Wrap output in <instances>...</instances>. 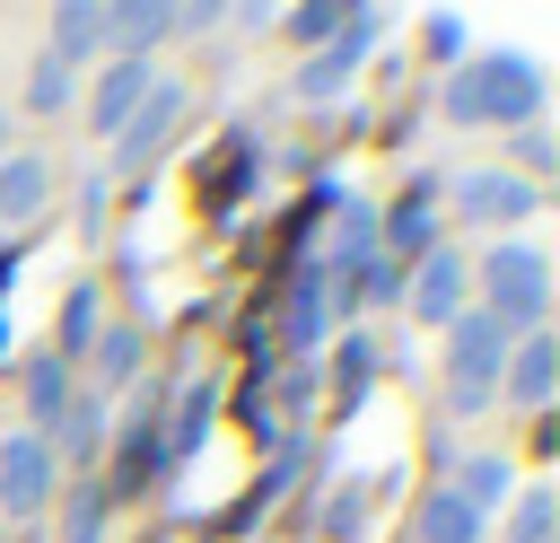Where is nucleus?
I'll return each mask as SVG.
<instances>
[{"label": "nucleus", "instance_id": "15", "mask_svg": "<svg viewBox=\"0 0 560 543\" xmlns=\"http://www.w3.org/2000/svg\"><path fill=\"white\" fill-rule=\"evenodd\" d=\"M44 201H52V166L35 149H9L0 158V228H26Z\"/></svg>", "mask_w": 560, "mask_h": 543}, {"label": "nucleus", "instance_id": "8", "mask_svg": "<svg viewBox=\"0 0 560 543\" xmlns=\"http://www.w3.org/2000/svg\"><path fill=\"white\" fill-rule=\"evenodd\" d=\"M464 298H472V254H455V245H429V254L411 263V280H402L411 324H455Z\"/></svg>", "mask_w": 560, "mask_h": 543}, {"label": "nucleus", "instance_id": "5", "mask_svg": "<svg viewBox=\"0 0 560 543\" xmlns=\"http://www.w3.org/2000/svg\"><path fill=\"white\" fill-rule=\"evenodd\" d=\"M158 473H166V394H140L122 412V429H114V482H105V499H140Z\"/></svg>", "mask_w": 560, "mask_h": 543}, {"label": "nucleus", "instance_id": "13", "mask_svg": "<svg viewBox=\"0 0 560 543\" xmlns=\"http://www.w3.org/2000/svg\"><path fill=\"white\" fill-rule=\"evenodd\" d=\"M551 385H560V342H551V333H516V350H508V368H499V394L525 403V412H542Z\"/></svg>", "mask_w": 560, "mask_h": 543}, {"label": "nucleus", "instance_id": "1", "mask_svg": "<svg viewBox=\"0 0 560 543\" xmlns=\"http://www.w3.org/2000/svg\"><path fill=\"white\" fill-rule=\"evenodd\" d=\"M438 105H446V123H490V131H525L534 114H542V70L525 61V53H464L455 70H446V88H438Z\"/></svg>", "mask_w": 560, "mask_h": 543}, {"label": "nucleus", "instance_id": "2", "mask_svg": "<svg viewBox=\"0 0 560 543\" xmlns=\"http://www.w3.org/2000/svg\"><path fill=\"white\" fill-rule=\"evenodd\" d=\"M472 289H481V315H499L508 333H542V315H551V254L525 245V236H499L490 254H472Z\"/></svg>", "mask_w": 560, "mask_h": 543}, {"label": "nucleus", "instance_id": "29", "mask_svg": "<svg viewBox=\"0 0 560 543\" xmlns=\"http://www.w3.org/2000/svg\"><path fill=\"white\" fill-rule=\"evenodd\" d=\"M105 534V482H79L70 490V543H96Z\"/></svg>", "mask_w": 560, "mask_h": 543}, {"label": "nucleus", "instance_id": "6", "mask_svg": "<svg viewBox=\"0 0 560 543\" xmlns=\"http://www.w3.org/2000/svg\"><path fill=\"white\" fill-rule=\"evenodd\" d=\"M446 210H455L464 228H516V219L542 210V184H525L516 166H481V175H455Z\"/></svg>", "mask_w": 560, "mask_h": 543}, {"label": "nucleus", "instance_id": "25", "mask_svg": "<svg viewBox=\"0 0 560 543\" xmlns=\"http://www.w3.org/2000/svg\"><path fill=\"white\" fill-rule=\"evenodd\" d=\"M368 377H376V342L350 324V342L332 350V385H341V403H359V394H368Z\"/></svg>", "mask_w": 560, "mask_h": 543}, {"label": "nucleus", "instance_id": "23", "mask_svg": "<svg viewBox=\"0 0 560 543\" xmlns=\"http://www.w3.org/2000/svg\"><path fill=\"white\" fill-rule=\"evenodd\" d=\"M420 543H481V517H472L455 490H429V499H420Z\"/></svg>", "mask_w": 560, "mask_h": 543}, {"label": "nucleus", "instance_id": "16", "mask_svg": "<svg viewBox=\"0 0 560 543\" xmlns=\"http://www.w3.org/2000/svg\"><path fill=\"white\" fill-rule=\"evenodd\" d=\"M96 333H105V289H96V280H70V289H61V333H52V359H61V368H79Z\"/></svg>", "mask_w": 560, "mask_h": 543}, {"label": "nucleus", "instance_id": "30", "mask_svg": "<svg viewBox=\"0 0 560 543\" xmlns=\"http://www.w3.org/2000/svg\"><path fill=\"white\" fill-rule=\"evenodd\" d=\"M18 263H26V254L0 236V342H9V289H18Z\"/></svg>", "mask_w": 560, "mask_h": 543}, {"label": "nucleus", "instance_id": "14", "mask_svg": "<svg viewBox=\"0 0 560 543\" xmlns=\"http://www.w3.org/2000/svg\"><path fill=\"white\" fill-rule=\"evenodd\" d=\"M105 44H114V0H70V9H52V44H44L52 61L79 70V61L105 53Z\"/></svg>", "mask_w": 560, "mask_h": 543}, {"label": "nucleus", "instance_id": "7", "mask_svg": "<svg viewBox=\"0 0 560 543\" xmlns=\"http://www.w3.org/2000/svg\"><path fill=\"white\" fill-rule=\"evenodd\" d=\"M184 105H192V96H184V88H175V79H158V88H149V96H140V114H131V123H122V131H114V166H122V175H131V184H140V175H149V166H158V149H166V140H175V131H184Z\"/></svg>", "mask_w": 560, "mask_h": 543}, {"label": "nucleus", "instance_id": "24", "mask_svg": "<svg viewBox=\"0 0 560 543\" xmlns=\"http://www.w3.org/2000/svg\"><path fill=\"white\" fill-rule=\"evenodd\" d=\"M508 543H560V499L534 482V490H516V517H508Z\"/></svg>", "mask_w": 560, "mask_h": 543}, {"label": "nucleus", "instance_id": "28", "mask_svg": "<svg viewBox=\"0 0 560 543\" xmlns=\"http://www.w3.org/2000/svg\"><path fill=\"white\" fill-rule=\"evenodd\" d=\"M359 525H368V490H332V508H324V543H359Z\"/></svg>", "mask_w": 560, "mask_h": 543}, {"label": "nucleus", "instance_id": "21", "mask_svg": "<svg viewBox=\"0 0 560 543\" xmlns=\"http://www.w3.org/2000/svg\"><path fill=\"white\" fill-rule=\"evenodd\" d=\"M70 394H79L70 368H61L52 350H35V359H26V412H35V438H52V420L70 412Z\"/></svg>", "mask_w": 560, "mask_h": 543}, {"label": "nucleus", "instance_id": "18", "mask_svg": "<svg viewBox=\"0 0 560 543\" xmlns=\"http://www.w3.org/2000/svg\"><path fill=\"white\" fill-rule=\"evenodd\" d=\"M175 26H184V18H175L166 0H122V9H114V53L149 61V53H158V44L175 35Z\"/></svg>", "mask_w": 560, "mask_h": 543}, {"label": "nucleus", "instance_id": "19", "mask_svg": "<svg viewBox=\"0 0 560 543\" xmlns=\"http://www.w3.org/2000/svg\"><path fill=\"white\" fill-rule=\"evenodd\" d=\"M140 350H149V342H140V324H105V333L88 342V359H96V403H105V394H122V385L140 377Z\"/></svg>", "mask_w": 560, "mask_h": 543}, {"label": "nucleus", "instance_id": "22", "mask_svg": "<svg viewBox=\"0 0 560 543\" xmlns=\"http://www.w3.org/2000/svg\"><path fill=\"white\" fill-rule=\"evenodd\" d=\"M70 96H79V70L70 61H52V53H35V70H26V114H70Z\"/></svg>", "mask_w": 560, "mask_h": 543}, {"label": "nucleus", "instance_id": "4", "mask_svg": "<svg viewBox=\"0 0 560 543\" xmlns=\"http://www.w3.org/2000/svg\"><path fill=\"white\" fill-rule=\"evenodd\" d=\"M376 26H385V9H368V0H359V9L341 18V35H332L324 53H306V61H298L289 96H298V105H332V96H341V88L368 70V53H376Z\"/></svg>", "mask_w": 560, "mask_h": 543}, {"label": "nucleus", "instance_id": "3", "mask_svg": "<svg viewBox=\"0 0 560 543\" xmlns=\"http://www.w3.org/2000/svg\"><path fill=\"white\" fill-rule=\"evenodd\" d=\"M508 350H516V333H508L499 315H481V307H464V315L446 324V412H455V420H472V412L499 403Z\"/></svg>", "mask_w": 560, "mask_h": 543}, {"label": "nucleus", "instance_id": "12", "mask_svg": "<svg viewBox=\"0 0 560 543\" xmlns=\"http://www.w3.org/2000/svg\"><path fill=\"white\" fill-rule=\"evenodd\" d=\"M149 88H158V70H149V61H131V53H114V61L96 70V88H88V131H105V140H114V131L140 114V96H149Z\"/></svg>", "mask_w": 560, "mask_h": 543}, {"label": "nucleus", "instance_id": "11", "mask_svg": "<svg viewBox=\"0 0 560 543\" xmlns=\"http://www.w3.org/2000/svg\"><path fill=\"white\" fill-rule=\"evenodd\" d=\"M332 324H341V315H332V298H324V272H315V254H298V263H289V298H280V342L306 359V350H324Z\"/></svg>", "mask_w": 560, "mask_h": 543}, {"label": "nucleus", "instance_id": "20", "mask_svg": "<svg viewBox=\"0 0 560 543\" xmlns=\"http://www.w3.org/2000/svg\"><path fill=\"white\" fill-rule=\"evenodd\" d=\"M508 490H516V464H508L499 447H481V455H464V473H455V499H464V508H472L481 525H490V508H499Z\"/></svg>", "mask_w": 560, "mask_h": 543}, {"label": "nucleus", "instance_id": "9", "mask_svg": "<svg viewBox=\"0 0 560 543\" xmlns=\"http://www.w3.org/2000/svg\"><path fill=\"white\" fill-rule=\"evenodd\" d=\"M52 482H61V464H52V447L35 438V429H9L0 438V517H44V499H52Z\"/></svg>", "mask_w": 560, "mask_h": 543}, {"label": "nucleus", "instance_id": "27", "mask_svg": "<svg viewBox=\"0 0 560 543\" xmlns=\"http://www.w3.org/2000/svg\"><path fill=\"white\" fill-rule=\"evenodd\" d=\"M420 53L455 70V61H464V18H455V9H429V18H420Z\"/></svg>", "mask_w": 560, "mask_h": 543}, {"label": "nucleus", "instance_id": "17", "mask_svg": "<svg viewBox=\"0 0 560 543\" xmlns=\"http://www.w3.org/2000/svg\"><path fill=\"white\" fill-rule=\"evenodd\" d=\"M210 403H219V385H201V377L166 394V473H175V464L201 447V429H210Z\"/></svg>", "mask_w": 560, "mask_h": 543}, {"label": "nucleus", "instance_id": "26", "mask_svg": "<svg viewBox=\"0 0 560 543\" xmlns=\"http://www.w3.org/2000/svg\"><path fill=\"white\" fill-rule=\"evenodd\" d=\"M341 18H350V9H332V0H306V9H289L280 26H289V44H315V53H324V44L341 35Z\"/></svg>", "mask_w": 560, "mask_h": 543}, {"label": "nucleus", "instance_id": "10", "mask_svg": "<svg viewBox=\"0 0 560 543\" xmlns=\"http://www.w3.org/2000/svg\"><path fill=\"white\" fill-rule=\"evenodd\" d=\"M438 210H446L438 175H411V184L394 193V210H376V245H385V263H420V254L438 245Z\"/></svg>", "mask_w": 560, "mask_h": 543}]
</instances>
